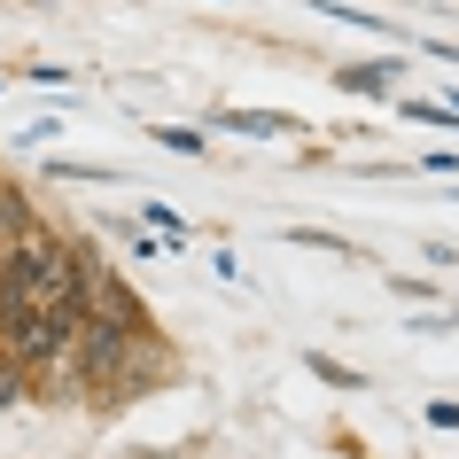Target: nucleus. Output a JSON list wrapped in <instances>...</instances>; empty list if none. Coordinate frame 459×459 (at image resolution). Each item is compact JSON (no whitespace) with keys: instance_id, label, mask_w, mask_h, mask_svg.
I'll return each mask as SVG.
<instances>
[{"instance_id":"f257e3e1","label":"nucleus","mask_w":459,"mask_h":459,"mask_svg":"<svg viewBox=\"0 0 459 459\" xmlns=\"http://www.w3.org/2000/svg\"><path fill=\"white\" fill-rule=\"evenodd\" d=\"M218 125H226V133H273V141H304V125H296L289 109H234V101H226V109H218Z\"/></svg>"},{"instance_id":"f03ea898","label":"nucleus","mask_w":459,"mask_h":459,"mask_svg":"<svg viewBox=\"0 0 459 459\" xmlns=\"http://www.w3.org/2000/svg\"><path fill=\"white\" fill-rule=\"evenodd\" d=\"M342 94H389L397 86V63H351V71H335Z\"/></svg>"},{"instance_id":"7ed1b4c3","label":"nucleus","mask_w":459,"mask_h":459,"mask_svg":"<svg viewBox=\"0 0 459 459\" xmlns=\"http://www.w3.org/2000/svg\"><path fill=\"white\" fill-rule=\"evenodd\" d=\"M289 242L296 249H327V257H342V265H366L359 242H342V234H327V226H289Z\"/></svg>"},{"instance_id":"20e7f679","label":"nucleus","mask_w":459,"mask_h":459,"mask_svg":"<svg viewBox=\"0 0 459 459\" xmlns=\"http://www.w3.org/2000/svg\"><path fill=\"white\" fill-rule=\"evenodd\" d=\"M156 141H164L171 156H203V148H211L203 133H195V125H156Z\"/></svg>"},{"instance_id":"39448f33","label":"nucleus","mask_w":459,"mask_h":459,"mask_svg":"<svg viewBox=\"0 0 459 459\" xmlns=\"http://www.w3.org/2000/svg\"><path fill=\"white\" fill-rule=\"evenodd\" d=\"M24 397H31V374L16 359H0V405H24Z\"/></svg>"},{"instance_id":"423d86ee","label":"nucleus","mask_w":459,"mask_h":459,"mask_svg":"<svg viewBox=\"0 0 459 459\" xmlns=\"http://www.w3.org/2000/svg\"><path fill=\"white\" fill-rule=\"evenodd\" d=\"M148 226H156V234H164V242H171V249L187 242V218L171 211V203H148Z\"/></svg>"},{"instance_id":"0eeeda50","label":"nucleus","mask_w":459,"mask_h":459,"mask_svg":"<svg viewBox=\"0 0 459 459\" xmlns=\"http://www.w3.org/2000/svg\"><path fill=\"white\" fill-rule=\"evenodd\" d=\"M312 374H319V382H335V389H366L359 374H351L342 359H327V351H312Z\"/></svg>"},{"instance_id":"6e6552de","label":"nucleus","mask_w":459,"mask_h":459,"mask_svg":"<svg viewBox=\"0 0 459 459\" xmlns=\"http://www.w3.org/2000/svg\"><path fill=\"white\" fill-rule=\"evenodd\" d=\"M16 312H24V296H16V281H8V273H0V335H8V327H16Z\"/></svg>"}]
</instances>
